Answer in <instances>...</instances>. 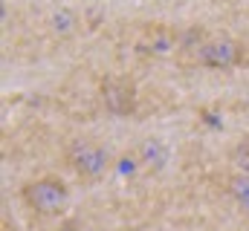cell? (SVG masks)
Returning <instances> with one entry per match:
<instances>
[{"instance_id": "8992f818", "label": "cell", "mask_w": 249, "mask_h": 231, "mask_svg": "<svg viewBox=\"0 0 249 231\" xmlns=\"http://www.w3.org/2000/svg\"><path fill=\"white\" fill-rule=\"evenodd\" d=\"M139 162L142 165H154V168H162V162H165V145L160 142V139H145L142 142V148H139Z\"/></svg>"}, {"instance_id": "7a4b0ae2", "label": "cell", "mask_w": 249, "mask_h": 231, "mask_svg": "<svg viewBox=\"0 0 249 231\" xmlns=\"http://www.w3.org/2000/svg\"><path fill=\"white\" fill-rule=\"evenodd\" d=\"M67 165L75 171L78 179L93 182V179L105 176L107 165H110V156H107V150L102 145H96L90 139H75L67 148Z\"/></svg>"}, {"instance_id": "3957f363", "label": "cell", "mask_w": 249, "mask_h": 231, "mask_svg": "<svg viewBox=\"0 0 249 231\" xmlns=\"http://www.w3.org/2000/svg\"><path fill=\"white\" fill-rule=\"evenodd\" d=\"M244 44L235 38H206L197 50H191L194 64L209 66V69H232L238 64H244Z\"/></svg>"}, {"instance_id": "6da1fadb", "label": "cell", "mask_w": 249, "mask_h": 231, "mask_svg": "<svg viewBox=\"0 0 249 231\" xmlns=\"http://www.w3.org/2000/svg\"><path fill=\"white\" fill-rule=\"evenodd\" d=\"M20 199L23 205L35 214V217H55L61 214L70 202V188L61 176H38V179H29L23 188H20Z\"/></svg>"}, {"instance_id": "277c9868", "label": "cell", "mask_w": 249, "mask_h": 231, "mask_svg": "<svg viewBox=\"0 0 249 231\" xmlns=\"http://www.w3.org/2000/svg\"><path fill=\"white\" fill-rule=\"evenodd\" d=\"M102 101L110 113L116 116H127L133 113L136 107V93H133V84L124 81V78H105L102 81Z\"/></svg>"}, {"instance_id": "52a82bcc", "label": "cell", "mask_w": 249, "mask_h": 231, "mask_svg": "<svg viewBox=\"0 0 249 231\" xmlns=\"http://www.w3.org/2000/svg\"><path fill=\"white\" fill-rule=\"evenodd\" d=\"M229 194L249 211V173H235L229 179Z\"/></svg>"}, {"instance_id": "5b68a950", "label": "cell", "mask_w": 249, "mask_h": 231, "mask_svg": "<svg viewBox=\"0 0 249 231\" xmlns=\"http://www.w3.org/2000/svg\"><path fill=\"white\" fill-rule=\"evenodd\" d=\"M47 23H50V32H53L55 38H70V35L78 29V15H75L72 9H55Z\"/></svg>"}]
</instances>
